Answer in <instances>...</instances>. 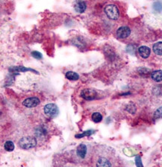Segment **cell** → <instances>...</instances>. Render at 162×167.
I'll return each instance as SVG.
<instances>
[{"label":"cell","mask_w":162,"mask_h":167,"mask_svg":"<svg viewBox=\"0 0 162 167\" xmlns=\"http://www.w3.org/2000/svg\"><path fill=\"white\" fill-rule=\"evenodd\" d=\"M97 166H102V167H106V166H111V163H110L109 160H107L105 157H100L98 160L97 163Z\"/></svg>","instance_id":"obj_14"},{"label":"cell","mask_w":162,"mask_h":167,"mask_svg":"<svg viewBox=\"0 0 162 167\" xmlns=\"http://www.w3.org/2000/svg\"><path fill=\"white\" fill-rule=\"evenodd\" d=\"M65 76L67 79L70 80V81H76L79 78V76H78V73L73 72V71H68L65 74Z\"/></svg>","instance_id":"obj_15"},{"label":"cell","mask_w":162,"mask_h":167,"mask_svg":"<svg viewBox=\"0 0 162 167\" xmlns=\"http://www.w3.org/2000/svg\"><path fill=\"white\" fill-rule=\"evenodd\" d=\"M41 103V101L38 97H30V98H28L25 99V100L22 102V104L26 107H29V108H33V107H35Z\"/></svg>","instance_id":"obj_5"},{"label":"cell","mask_w":162,"mask_h":167,"mask_svg":"<svg viewBox=\"0 0 162 167\" xmlns=\"http://www.w3.org/2000/svg\"><path fill=\"white\" fill-rule=\"evenodd\" d=\"M74 8H75V10H76L77 13L82 14L85 11V10H86L87 5L85 2L80 0V1H78L76 3Z\"/></svg>","instance_id":"obj_8"},{"label":"cell","mask_w":162,"mask_h":167,"mask_svg":"<svg viewBox=\"0 0 162 167\" xmlns=\"http://www.w3.org/2000/svg\"><path fill=\"white\" fill-rule=\"evenodd\" d=\"M95 133V130H85V131H84L82 134H78L75 135V137L76 138H82L84 137H90V136H91L93 134Z\"/></svg>","instance_id":"obj_16"},{"label":"cell","mask_w":162,"mask_h":167,"mask_svg":"<svg viewBox=\"0 0 162 167\" xmlns=\"http://www.w3.org/2000/svg\"><path fill=\"white\" fill-rule=\"evenodd\" d=\"M10 72H27V71H31V72H35L37 74H38V72H37L36 70H34V69H30V68H26L24 67H10L9 69Z\"/></svg>","instance_id":"obj_11"},{"label":"cell","mask_w":162,"mask_h":167,"mask_svg":"<svg viewBox=\"0 0 162 167\" xmlns=\"http://www.w3.org/2000/svg\"><path fill=\"white\" fill-rule=\"evenodd\" d=\"M31 55H32L33 57H34V58L36 59H41L42 57H43V56H42V54L41 53V52H38V51H34L31 52Z\"/></svg>","instance_id":"obj_22"},{"label":"cell","mask_w":162,"mask_h":167,"mask_svg":"<svg viewBox=\"0 0 162 167\" xmlns=\"http://www.w3.org/2000/svg\"><path fill=\"white\" fill-rule=\"evenodd\" d=\"M144 68H141V69H140V70H139V73H140L141 76H147V75L149 74V72H148V71H149V69H146V71H144Z\"/></svg>","instance_id":"obj_24"},{"label":"cell","mask_w":162,"mask_h":167,"mask_svg":"<svg viewBox=\"0 0 162 167\" xmlns=\"http://www.w3.org/2000/svg\"><path fill=\"white\" fill-rule=\"evenodd\" d=\"M91 119L93 120V122H94L95 123H99L102 120V116L100 113L95 112L92 114Z\"/></svg>","instance_id":"obj_17"},{"label":"cell","mask_w":162,"mask_h":167,"mask_svg":"<svg viewBox=\"0 0 162 167\" xmlns=\"http://www.w3.org/2000/svg\"><path fill=\"white\" fill-rule=\"evenodd\" d=\"M135 163L137 166H143L142 163H141V158L140 156H137L135 158Z\"/></svg>","instance_id":"obj_23"},{"label":"cell","mask_w":162,"mask_h":167,"mask_svg":"<svg viewBox=\"0 0 162 167\" xmlns=\"http://www.w3.org/2000/svg\"><path fill=\"white\" fill-rule=\"evenodd\" d=\"M87 152H88V148L85 144H80L76 149V154L81 159H84L86 157Z\"/></svg>","instance_id":"obj_7"},{"label":"cell","mask_w":162,"mask_h":167,"mask_svg":"<svg viewBox=\"0 0 162 167\" xmlns=\"http://www.w3.org/2000/svg\"><path fill=\"white\" fill-rule=\"evenodd\" d=\"M152 49L157 55H162V42H157L153 45Z\"/></svg>","instance_id":"obj_13"},{"label":"cell","mask_w":162,"mask_h":167,"mask_svg":"<svg viewBox=\"0 0 162 167\" xmlns=\"http://www.w3.org/2000/svg\"><path fill=\"white\" fill-rule=\"evenodd\" d=\"M97 92L93 89H84L81 92V97L87 101H91L97 97Z\"/></svg>","instance_id":"obj_4"},{"label":"cell","mask_w":162,"mask_h":167,"mask_svg":"<svg viewBox=\"0 0 162 167\" xmlns=\"http://www.w3.org/2000/svg\"><path fill=\"white\" fill-rule=\"evenodd\" d=\"M138 52L143 58H147V57L150 55L151 50L149 47L145 46H142L139 47Z\"/></svg>","instance_id":"obj_9"},{"label":"cell","mask_w":162,"mask_h":167,"mask_svg":"<svg viewBox=\"0 0 162 167\" xmlns=\"http://www.w3.org/2000/svg\"><path fill=\"white\" fill-rule=\"evenodd\" d=\"M131 34V30L127 26H122V27L119 28L117 30L116 34L117 37L120 39H125V38L128 37Z\"/></svg>","instance_id":"obj_6"},{"label":"cell","mask_w":162,"mask_h":167,"mask_svg":"<svg viewBox=\"0 0 162 167\" xmlns=\"http://www.w3.org/2000/svg\"><path fill=\"white\" fill-rule=\"evenodd\" d=\"M154 118L155 119H159V118H162V107H160L156 111L154 114Z\"/></svg>","instance_id":"obj_20"},{"label":"cell","mask_w":162,"mask_h":167,"mask_svg":"<svg viewBox=\"0 0 162 167\" xmlns=\"http://www.w3.org/2000/svg\"><path fill=\"white\" fill-rule=\"evenodd\" d=\"M153 9L156 12L162 11V2L160 1H157L153 4Z\"/></svg>","instance_id":"obj_19"},{"label":"cell","mask_w":162,"mask_h":167,"mask_svg":"<svg viewBox=\"0 0 162 167\" xmlns=\"http://www.w3.org/2000/svg\"><path fill=\"white\" fill-rule=\"evenodd\" d=\"M43 111H44V114L46 115L49 117H55L58 114V107L55 104L53 103H49L47 104L46 105L44 106L43 107Z\"/></svg>","instance_id":"obj_3"},{"label":"cell","mask_w":162,"mask_h":167,"mask_svg":"<svg viewBox=\"0 0 162 167\" xmlns=\"http://www.w3.org/2000/svg\"><path fill=\"white\" fill-rule=\"evenodd\" d=\"M126 52H128V53L134 55L136 52L135 46H134V45H129V46H128L126 47Z\"/></svg>","instance_id":"obj_21"},{"label":"cell","mask_w":162,"mask_h":167,"mask_svg":"<svg viewBox=\"0 0 162 167\" xmlns=\"http://www.w3.org/2000/svg\"><path fill=\"white\" fill-rule=\"evenodd\" d=\"M105 13L106 16L112 20H118L120 16L119 9H118L117 6L115 5H106L105 8Z\"/></svg>","instance_id":"obj_2"},{"label":"cell","mask_w":162,"mask_h":167,"mask_svg":"<svg viewBox=\"0 0 162 167\" xmlns=\"http://www.w3.org/2000/svg\"><path fill=\"white\" fill-rule=\"evenodd\" d=\"M4 148H5V151H14V149L15 146H14V142H12V141L8 140V141H6V142H5Z\"/></svg>","instance_id":"obj_18"},{"label":"cell","mask_w":162,"mask_h":167,"mask_svg":"<svg viewBox=\"0 0 162 167\" xmlns=\"http://www.w3.org/2000/svg\"><path fill=\"white\" fill-rule=\"evenodd\" d=\"M151 78L153 81L156 82H160L162 81V71L156 70L151 73Z\"/></svg>","instance_id":"obj_12"},{"label":"cell","mask_w":162,"mask_h":167,"mask_svg":"<svg viewBox=\"0 0 162 167\" xmlns=\"http://www.w3.org/2000/svg\"><path fill=\"white\" fill-rule=\"evenodd\" d=\"M46 129L45 127L43 126H39L35 129V131H34V134L38 138H43V137H45L46 135Z\"/></svg>","instance_id":"obj_10"},{"label":"cell","mask_w":162,"mask_h":167,"mask_svg":"<svg viewBox=\"0 0 162 167\" xmlns=\"http://www.w3.org/2000/svg\"><path fill=\"white\" fill-rule=\"evenodd\" d=\"M18 145L22 149L28 150L35 147L37 145V140L35 137H30V136L23 137L19 140Z\"/></svg>","instance_id":"obj_1"}]
</instances>
